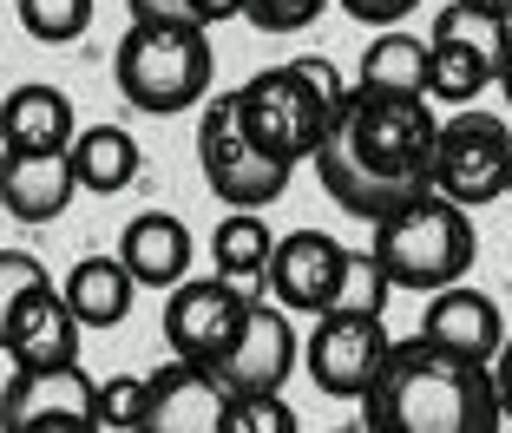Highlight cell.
I'll list each match as a JSON object with an SVG mask.
<instances>
[{
    "label": "cell",
    "instance_id": "cell-35",
    "mask_svg": "<svg viewBox=\"0 0 512 433\" xmlns=\"http://www.w3.org/2000/svg\"><path fill=\"white\" fill-rule=\"evenodd\" d=\"M335 433H368V427H335Z\"/></svg>",
    "mask_w": 512,
    "mask_h": 433
},
{
    "label": "cell",
    "instance_id": "cell-37",
    "mask_svg": "<svg viewBox=\"0 0 512 433\" xmlns=\"http://www.w3.org/2000/svg\"><path fill=\"white\" fill-rule=\"evenodd\" d=\"M506 197H512V178H506Z\"/></svg>",
    "mask_w": 512,
    "mask_h": 433
},
{
    "label": "cell",
    "instance_id": "cell-7",
    "mask_svg": "<svg viewBox=\"0 0 512 433\" xmlns=\"http://www.w3.org/2000/svg\"><path fill=\"white\" fill-rule=\"evenodd\" d=\"M512 178V125L499 112L460 105L453 119H440L434 138V191L453 197L460 210H480L493 197H506Z\"/></svg>",
    "mask_w": 512,
    "mask_h": 433
},
{
    "label": "cell",
    "instance_id": "cell-29",
    "mask_svg": "<svg viewBox=\"0 0 512 433\" xmlns=\"http://www.w3.org/2000/svg\"><path fill=\"white\" fill-rule=\"evenodd\" d=\"M335 7H342L348 20H362V27H401L407 14H414V7H421V0H335Z\"/></svg>",
    "mask_w": 512,
    "mask_h": 433
},
{
    "label": "cell",
    "instance_id": "cell-9",
    "mask_svg": "<svg viewBox=\"0 0 512 433\" xmlns=\"http://www.w3.org/2000/svg\"><path fill=\"white\" fill-rule=\"evenodd\" d=\"M388 348H394V335H388L381 315L329 309V315H316V329L302 342V374H309L329 401H362V394L375 388Z\"/></svg>",
    "mask_w": 512,
    "mask_h": 433
},
{
    "label": "cell",
    "instance_id": "cell-26",
    "mask_svg": "<svg viewBox=\"0 0 512 433\" xmlns=\"http://www.w3.org/2000/svg\"><path fill=\"white\" fill-rule=\"evenodd\" d=\"M145 401H151V374H112V381H99V427L132 433L145 420Z\"/></svg>",
    "mask_w": 512,
    "mask_h": 433
},
{
    "label": "cell",
    "instance_id": "cell-33",
    "mask_svg": "<svg viewBox=\"0 0 512 433\" xmlns=\"http://www.w3.org/2000/svg\"><path fill=\"white\" fill-rule=\"evenodd\" d=\"M499 92H506V105H512V33H506V53H499Z\"/></svg>",
    "mask_w": 512,
    "mask_h": 433
},
{
    "label": "cell",
    "instance_id": "cell-22",
    "mask_svg": "<svg viewBox=\"0 0 512 433\" xmlns=\"http://www.w3.org/2000/svg\"><path fill=\"white\" fill-rule=\"evenodd\" d=\"M362 92H401V99H427V40H414L407 27H381L368 40L362 66H355Z\"/></svg>",
    "mask_w": 512,
    "mask_h": 433
},
{
    "label": "cell",
    "instance_id": "cell-21",
    "mask_svg": "<svg viewBox=\"0 0 512 433\" xmlns=\"http://www.w3.org/2000/svg\"><path fill=\"white\" fill-rule=\"evenodd\" d=\"M66 158H73V178H79V191H92V197H119V191H132V178H138V138L125 132V125H79V138L66 145Z\"/></svg>",
    "mask_w": 512,
    "mask_h": 433
},
{
    "label": "cell",
    "instance_id": "cell-32",
    "mask_svg": "<svg viewBox=\"0 0 512 433\" xmlns=\"http://www.w3.org/2000/svg\"><path fill=\"white\" fill-rule=\"evenodd\" d=\"M493 381H499V407H506V420H512V335H506V348L493 355Z\"/></svg>",
    "mask_w": 512,
    "mask_h": 433
},
{
    "label": "cell",
    "instance_id": "cell-11",
    "mask_svg": "<svg viewBox=\"0 0 512 433\" xmlns=\"http://www.w3.org/2000/svg\"><path fill=\"white\" fill-rule=\"evenodd\" d=\"M0 433H106L99 427V381L79 361L14 368L0 388Z\"/></svg>",
    "mask_w": 512,
    "mask_h": 433
},
{
    "label": "cell",
    "instance_id": "cell-10",
    "mask_svg": "<svg viewBox=\"0 0 512 433\" xmlns=\"http://www.w3.org/2000/svg\"><path fill=\"white\" fill-rule=\"evenodd\" d=\"M256 289L230 283V276H184L165 296V342L171 361H191V368H217L230 355V342L243 335V315H250Z\"/></svg>",
    "mask_w": 512,
    "mask_h": 433
},
{
    "label": "cell",
    "instance_id": "cell-1",
    "mask_svg": "<svg viewBox=\"0 0 512 433\" xmlns=\"http://www.w3.org/2000/svg\"><path fill=\"white\" fill-rule=\"evenodd\" d=\"M434 138L440 119L427 99H401V92H362L348 86L342 112H335L329 138L316 145V178L348 217L381 224L388 210L414 204L434 191Z\"/></svg>",
    "mask_w": 512,
    "mask_h": 433
},
{
    "label": "cell",
    "instance_id": "cell-5",
    "mask_svg": "<svg viewBox=\"0 0 512 433\" xmlns=\"http://www.w3.org/2000/svg\"><path fill=\"white\" fill-rule=\"evenodd\" d=\"M112 79H119L125 105H138L151 119L191 112V105L211 99V79H217L211 27H197V20H132L119 53H112Z\"/></svg>",
    "mask_w": 512,
    "mask_h": 433
},
{
    "label": "cell",
    "instance_id": "cell-25",
    "mask_svg": "<svg viewBox=\"0 0 512 433\" xmlns=\"http://www.w3.org/2000/svg\"><path fill=\"white\" fill-rule=\"evenodd\" d=\"M224 433H302V427H296V407L283 394H230Z\"/></svg>",
    "mask_w": 512,
    "mask_h": 433
},
{
    "label": "cell",
    "instance_id": "cell-23",
    "mask_svg": "<svg viewBox=\"0 0 512 433\" xmlns=\"http://www.w3.org/2000/svg\"><path fill=\"white\" fill-rule=\"evenodd\" d=\"M270 256H276V230L263 224V210H230L224 224L211 230L217 276H230V283H243V289H256L270 276Z\"/></svg>",
    "mask_w": 512,
    "mask_h": 433
},
{
    "label": "cell",
    "instance_id": "cell-15",
    "mask_svg": "<svg viewBox=\"0 0 512 433\" xmlns=\"http://www.w3.org/2000/svg\"><path fill=\"white\" fill-rule=\"evenodd\" d=\"M0 355L14 361V368H66V361H79V315L66 309V296L53 283H40L33 296H20Z\"/></svg>",
    "mask_w": 512,
    "mask_h": 433
},
{
    "label": "cell",
    "instance_id": "cell-36",
    "mask_svg": "<svg viewBox=\"0 0 512 433\" xmlns=\"http://www.w3.org/2000/svg\"><path fill=\"white\" fill-rule=\"evenodd\" d=\"M132 433H158V427H132Z\"/></svg>",
    "mask_w": 512,
    "mask_h": 433
},
{
    "label": "cell",
    "instance_id": "cell-4",
    "mask_svg": "<svg viewBox=\"0 0 512 433\" xmlns=\"http://www.w3.org/2000/svg\"><path fill=\"white\" fill-rule=\"evenodd\" d=\"M368 256L381 263L388 289H407V296H440V289L467 283L473 256H480L473 210H460L453 197H440V191H421L414 204L388 210V217L375 224Z\"/></svg>",
    "mask_w": 512,
    "mask_h": 433
},
{
    "label": "cell",
    "instance_id": "cell-20",
    "mask_svg": "<svg viewBox=\"0 0 512 433\" xmlns=\"http://www.w3.org/2000/svg\"><path fill=\"white\" fill-rule=\"evenodd\" d=\"M60 296H66V309L79 315V329H119L125 315H132L138 283H132V269H125L119 256H79L73 276L60 283Z\"/></svg>",
    "mask_w": 512,
    "mask_h": 433
},
{
    "label": "cell",
    "instance_id": "cell-8",
    "mask_svg": "<svg viewBox=\"0 0 512 433\" xmlns=\"http://www.w3.org/2000/svg\"><path fill=\"white\" fill-rule=\"evenodd\" d=\"M506 20L480 14L467 0H447L427 33V99L440 105H473L486 86H499V53H506Z\"/></svg>",
    "mask_w": 512,
    "mask_h": 433
},
{
    "label": "cell",
    "instance_id": "cell-3",
    "mask_svg": "<svg viewBox=\"0 0 512 433\" xmlns=\"http://www.w3.org/2000/svg\"><path fill=\"white\" fill-rule=\"evenodd\" d=\"M230 99H237L243 138H250L256 151H270L276 165L296 171L302 158H316V145L329 138L335 112H342V99H348V79H342L335 60L302 53V60H289V66H270V73L243 79Z\"/></svg>",
    "mask_w": 512,
    "mask_h": 433
},
{
    "label": "cell",
    "instance_id": "cell-14",
    "mask_svg": "<svg viewBox=\"0 0 512 433\" xmlns=\"http://www.w3.org/2000/svg\"><path fill=\"white\" fill-rule=\"evenodd\" d=\"M79 197L66 151H0V210L14 224H53Z\"/></svg>",
    "mask_w": 512,
    "mask_h": 433
},
{
    "label": "cell",
    "instance_id": "cell-6",
    "mask_svg": "<svg viewBox=\"0 0 512 433\" xmlns=\"http://www.w3.org/2000/svg\"><path fill=\"white\" fill-rule=\"evenodd\" d=\"M197 165L204 184L224 210H270L289 191V165H276L270 151H256L237 125V99H204L197 112Z\"/></svg>",
    "mask_w": 512,
    "mask_h": 433
},
{
    "label": "cell",
    "instance_id": "cell-34",
    "mask_svg": "<svg viewBox=\"0 0 512 433\" xmlns=\"http://www.w3.org/2000/svg\"><path fill=\"white\" fill-rule=\"evenodd\" d=\"M467 7H480V14H493V20H506V27H512V0H467Z\"/></svg>",
    "mask_w": 512,
    "mask_h": 433
},
{
    "label": "cell",
    "instance_id": "cell-24",
    "mask_svg": "<svg viewBox=\"0 0 512 433\" xmlns=\"http://www.w3.org/2000/svg\"><path fill=\"white\" fill-rule=\"evenodd\" d=\"M14 7H20V27L40 46H73L92 33V7L99 0H14Z\"/></svg>",
    "mask_w": 512,
    "mask_h": 433
},
{
    "label": "cell",
    "instance_id": "cell-28",
    "mask_svg": "<svg viewBox=\"0 0 512 433\" xmlns=\"http://www.w3.org/2000/svg\"><path fill=\"white\" fill-rule=\"evenodd\" d=\"M322 7L329 0H243V20L256 33H302V27L322 20Z\"/></svg>",
    "mask_w": 512,
    "mask_h": 433
},
{
    "label": "cell",
    "instance_id": "cell-16",
    "mask_svg": "<svg viewBox=\"0 0 512 433\" xmlns=\"http://www.w3.org/2000/svg\"><path fill=\"white\" fill-rule=\"evenodd\" d=\"M224 381L211 368H191V361H171V368L151 374V401L138 427L158 433H224Z\"/></svg>",
    "mask_w": 512,
    "mask_h": 433
},
{
    "label": "cell",
    "instance_id": "cell-17",
    "mask_svg": "<svg viewBox=\"0 0 512 433\" xmlns=\"http://www.w3.org/2000/svg\"><path fill=\"white\" fill-rule=\"evenodd\" d=\"M421 335L440 342V348H453V355H467V361H493L499 348H506V315H499V302L486 296V289L453 283V289H440V296H427Z\"/></svg>",
    "mask_w": 512,
    "mask_h": 433
},
{
    "label": "cell",
    "instance_id": "cell-31",
    "mask_svg": "<svg viewBox=\"0 0 512 433\" xmlns=\"http://www.w3.org/2000/svg\"><path fill=\"white\" fill-rule=\"evenodd\" d=\"M230 14H243V0H191L197 27H217V20H230Z\"/></svg>",
    "mask_w": 512,
    "mask_h": 433
},
{
    "label": "cell",
    "instance_id": "cell-30",
    "mask_svg": "<svg viewBox=\"0 0 512 433\" xmlns=\"http://www.w3.org/2000/svg\"><path fill=\"white\" fill-rule=\"evenodd\" d=\"M132 20H191V0H125Z\"/></svg>",
    "mask_w": 512,
    "mask_h": 433
},
{
    "label": "cell",
    "instance_id": "cell-19",
    "mask_svg": "<svg viewBox=\"0 0 512 433\" xmlns=\"http://www.w3.org/2000/svg\"><path fill=\"white\" fill-rule=\"evenodd\" d=\"M79 138V112L60 86L27 79L0 99V151H66Z\"/></svg>",
    "mask_w": 512,
    "mask_h": 433
},
{
    "label": "cell",
    "instance_id": "cell-13",
    "mask_svg": "<svg viewBox=\"0 0 512 433\" xmlns=\"http://www.w3.org/2000/svg\"><path fill=\"white\" fill-rule=\"evenodd\" d=\"M211 374L224 381V394H283V381L296 374V322H289L283 302L256 296L250 315H243V335Z\"/></svg>",
    "mask_w": 512,
    "mask_h": 433
},
{
    "label": "cell",
    "instance_id": "cell-2",
    "mask_svg": "<svg viewBox=\"0 0 512 433\" xmlns=\"http://www.w3.org/2000/svg\"><path fill=\"white\" fill-rule=\"evenodd\" d=\"M362 427L368 433H499L506 407H499L493 361H467L453 348L407 335L388 348L375 388L362 394Z\"/></svg>",
    "mask_w": 512,
    "mask_h": 433
},
{
    "label": "cell",
    "instance_id": "cell-12",
    "mask_svg": "<svg viewBox=\"0 0 512 433\" xmlns=\"http://www.w3.org/2000/svg\"><path fill=\"white\" fill-rule=\"evenodd\" d=\"M348 276H355V250L329 230H289L276 237L270 256V296L283 302L289 315H329L348 302Z\"/></svg>",
    "mask_w": 512,
    "mask_h": 433
},
{
    "label": "cell",
    "instance_id": "cell-18",
    "mask_svg": "<svg viewBox=\"0 0 512 433\" xmlns=\"http://www.w3.org/2000/svg\"><path fill=\"white\" fill-rule=\"evenodd\" d=\"M191 230L171 210H138L132 224L119 230V263L132 269L138 289H178L191 276Z\"/></svg>",
    "mask_w": 512,
    "mask_h": 433
},
{
    "label": "cell",
    "instance_id": "cell-27",
    "mask_svg": "<svg viewBox=\"0 0 512 433\" xmlns=\"http://www.w3.org/2000/svg\"><path fill=\"white\" fill-rule=\"evenodd\" d=\"M40 283H53L40 256H27V250H0V342H7V322H14L20 296H33Z\"/></svg>",
    "mask_w": 512,
    "mask_h": 433
}]
</instances>
